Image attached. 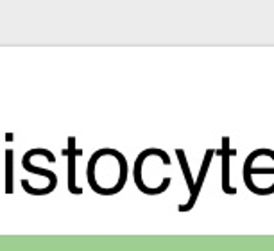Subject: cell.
Instances as JSON below:
<instances>
[{
    "label": "cell",
    "mask_w": 274,
    "mask_h": 251,
    "mask_svg": "<svg viewBox=\"0 0 274 251\" xmlns=\"http://www.w3.org/2000/svg\"><path fill=\"white\" fill-rule=\"evenodd\" d=\"M68 190L70 192H74V194H81V188H75V185H74V165H75V154H79V151H75V147H74V138H70L68 140Z\"/></svg>",
    "instance_id": "obj_2"
},
{
    "label": "cell",
    "mask_w": 274,
    "mask_h": 251,
    "mask_svg": "<svg viewBox=\"0 0 274 251\" xmlns=\"http://www.w3.org/2000/svg\"><path fill=\"white\" fill-rule=\"evenodd\" d=\"M6 194H13V151H6Z\"/></svg>",
    "instance_id": "obj_3"
},
{
    "label": "cell",
    "mask_w": 274,
    "mask_h": 251,
    "mask_svg": "<svg viewBox=\"0 0 274 251\" xmlns=\"http://www.w3.org/2000/svg\"><path fill=\"white\" fill-rule=\"evenodd\" d=\"M22 167H24L25 171H29V173H34V174H41V176L49 178V181H51V185H49L47 188H43V192H41V196H45V194H51L52 190L56 188V185H58V178H56V174L52 173V171H47V169H41V167H34V165L31 163V158H29V154L25 153L24 158H22Z\"/></svg>",
    "instance_id": "obj_1"
}]
</instances>
